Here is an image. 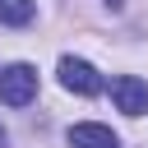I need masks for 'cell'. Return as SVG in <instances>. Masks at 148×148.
Masks as SVG:
<instances>
[{"instance_id":"2","label":"cell","mask_w":148,"mask_h":148,"mask_svg":"<svg viewBox=\"0 0 148 148\" xmlns=\"http://www.w3.org/2000/svg\"><path fill=\"white\" fill-rule=\"evenodd\" d=\"M111 102L125 116H148V83L134 74H120V79H111Z\"/></svg>"},{"instance_id":"1","label":"cell","mask_w":148,"mask_h":148,"mask_svg":"<svg viewBox=\"0 0 148 148\" xmlns=\"http://www.w3.org/2000/svg\"><path fill=\"white\" fill-rule=\"evenodd\" d=\"M37 97V69L32 65H9L0 69V102L5 106H28Z\"/></svg>"},{"instance_id":"4","label":"cell","mask_w":148,"mask_h":148,"mask_svg":"<svg viewBox=\"0 0 148 148\" xmlns=\"http://www.w3.org/2000/svg\"><path fill=\"white\" fill-rule=\"evenodd\" d=\"M69 143L74 148H116V134H111V125L83 120V125H69Z\"/></svg>"},{"instance_id":"5","label":"cell","mask_w":148,"mask_h":148,"mask_svg":"<svg viewBox=\"0 0 148 148\" xmlns=\"http://www.w3.org/2000/svg\"><path fill=\"white\" fill-rule=\"evenodd\" d=\"M37 14V0H0V23L9 28H28Z\"/></svg>"},{"instance_id":"3","label":"cell","mask_w":148,"mask_h":148,"mask_svg":"<svg viewBox=\"0 0 148 148\" xmlns=\"http://www.w3.org/2000/svg\"><path fill=\"white\" fill-rule=\"evenodd\" d=\"M60 83H65L69 92H79V97H97V92H102V74H97L88 60H74V56L60 60Z\"/></svg>"},{"instance_id":"7","label":"cell","mask_w":148,"mask_h":148,"mask_svg":"<svg viewBox=\"0 0 148 148\" xmlns=\"http://www.w3.org/2000/svg\"><path fill=\"white\" fill-rule=\"evenodd\" d=\"M0 148H5V125H0Z\"/></svg>"},{"instance_id":"6","label":"cell","mask_w":148,"mask_h":148,"mask_svg":"<svg viewBox=\"0 0 148 148\" xmlns=\"http://www.w3.org/2000/svg\"><path fill=\"white\" fill-rule=\"evenodd\" d=\"M106 9H125V0H106Z\"/></svg>"}]
</instances>
